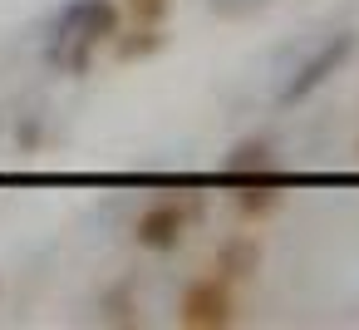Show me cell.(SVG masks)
Listing matches in <instances>:
<instances>
[{"label": "cell", "instance_id": "cell-1", "mask_svg": "<svg viewBox=\"0 0 359 330\" xmlns=\"http://www.w3.org/2000/svg\"><path fill=\"white\" fill-rule=\"evenodd\" d=\"M123 30V6L118 0H74L60 20V60L79 74L94 60V45H109Z\"/></svg>", "mask_w": 359, "mask_h": 330}, {"label": "cell", "instance_id": "cell-2", "mask_svg": "<svg viewBox=\"0 0 359 330\" xmlns=\"http://www.w3.org/2000/svg\"><path fill=\"white\" fill-rule=\"evenodd\" d=\"M241 320V296L226 276H192L177 296V325L182 330H226Z\"/></svg>", "mask_w": 359, "mask_h": 330}, {"label": "cell", "instance_id": "cell-3", "mask_svg": "<svg viewBox=\"0 0 359 330\" xmlns=\"http://www.w3.org/2000/svg\"><path fill=\"white\" fill-rule=\"evenodd\" d=\"M192 222H197V202H187V197H158V202H148V207L138 212L133 242H138L143 251L163 256V251H177V246L187 242Z\"/></svg>", "mask_w": 359, "mask_h": 330}, {"label": "cell", "instance_id": "cell-4", "mask_svg": "<svg viewBox=\"0 0 359 330\" xmlns=\"http://www.w3.org/2000/svg\"><path fill=\"white\" fill-rule=\"evenodd\" d=\"M354 45H359V40H354L349 30L330 35V40H325V45H320V50H315V55H310L290 79H285V84H280V94H276V99H280V109H295V104H305L320 84H330V79L354 60Z\"/></svg>", "mask_w": 359, "mask_h": 330}, {"label": "cell", "instance_id": "cell-5", "mask_svg": "<svg viewBox=\"0 0 359 330\" xmlns=\"http://www.w3.org/2000/svg\"><path fill=\"white\" fill-rule=\"evenodd\" d=\"M212 271L226 276L231 286H246L261 271V237L256 232H231L217 251H212Z\"/></svg>", "mask_w": 359, "mask_h": 330}, {"label": "cell", "instance_id": "cell-6", "mask_svg": "<svg viewBox=\"0 0 359 330\" xmlns=\"http://www.w3.org/2000/svg\"><path fill=\"white\" fill-rule=\"evenodd\" d=\"M226 173L241 178V183H276L280 173V158H276V143L271 138H246L226 153Z\"/></svg>", "mask_w": 359, "mask_h": 330}, {"label": "cell", "instance_id": "cell-7", "mask_svg": "<svg viewBox=\"0 0 359 330\" xmlns=\"http://www.w3.org/2000/svg\"><path fill=\"white\" fill-rule=\"evenodd\" d=\"M123 25L128 30L114 35V60L118 65H138V60H153L163 50V25H133V20H123Z\"/></svg>", "mask_w": 359, "mask_h": 330}, {"label": "cell", "instance_id": "cell-8", "mask_svg": "<svg viewBox=\"0 0 359 330\" xmlns=\"http://www.w3.org/2000/svg\"><path fill=\"white\" fill-rule=\"evenodd\" d=\"M280 202H285V192H280L276 183H241V192L231 197V207H236V217H241V222L271 217Z\"/></svg>", "mask_w": 359, "mask_h": 330}, {"label": "cell", "instance_id": "cell-9", "mask_svg": "<svg viewBox=\"0 0 359 330\" xmlns=\"http://www.w3.org/2000/svg\"><path fill=\"white\" fill-rule=\"evenodd\" d=\"M123 6V20L133 25H163L172 15V0H118Z\"/></svg>", "mask_w": 359, "mask_h": 330}, {"label": "cell", "instance_id": "cell-10", "mask_svg": "<svg viewBox=\"0 0 359 330\" xmlns=\"http://www.w3.org/2000/svg\"><path fill=\"white\" fill-rule=\"evenodd\" d=\"M354 158H359V138H354Z\"/></svg>", "mask_w": 359, "mask_h": 330}]
</instances>
